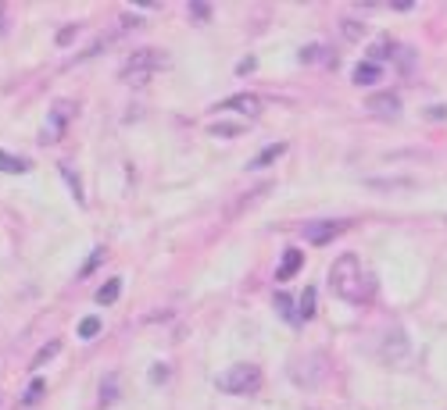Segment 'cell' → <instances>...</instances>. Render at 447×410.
Segmentation results:
<instances>
[{"mask_svg": "<svg viewBox=\"0 0 447 410\" xmlns=\"http://www.w3.org/2000/svg\"><path fill=\"white\" fill-rule=\"evenodd\" d=\"M104 257H108V250H104V246H97L94 254H89V261L82 264V271H79V275H82V278H86V275H94V271H97V264H101Z\"/></svg>", "mask_w": 447, "mask_h": 410, "instance_id": "cell-19", "label": "cell"}, {"mask_svg": "<svg viewBox=\"0 0 447 410\" xmlns=\"http://www.w3.org/2000/svg\"><path fill=\"white\" fill-rule=\"evenodd\" d=\"M61 175H65V179H68V185H72V193H75V200H79V204H82V189H79V179H75V175H72V168H68V165H61Z\"/></svg>", "mask_w": 447, "mask_h": 410, "instance_id": "cell-24", "label": "cell"}, {"mask_svg": "<svg viewBox=\"0 0 447 410\" xmlns=\"http://www.w3.org/2000/svg\"><path fill=\"white\" fill-rule=\"evenodd\" d=\"M344 229H347V222H315V225H305V239L312 246H325V243H333Z\"/></svg>", "mask_w": 447, "mask_h": 410, "instance_id": "cell-6", "label": "cell"}, {"mask_svg": "<svg viewBox=\"0 0 447 410\" xmlns=\"http://www.w3.org/2000/svg\"><path fill=\"white\" fill-rule=\"evenodd\" d=\"M330 286L340 300L347 303H362L372 296V278L362 271V261H358L354 254H340L330 268Z\"/></svg>", "mask_w": 447, "mask_h": 410, "instance_id": "cell-1", "label": "cell"}, {"mask_svg": "<svg viewBox=\"0 0 447 410\" xmlns=\"http://www.w3.org/2000/svg\"><path fill=\"white\" fill-rule=\"evenodd\" d=\"M379 65H372V61H362V65L354 68V82L358 86H372V82H379Z\"/></svg>", "mask_w": 447, "mask_h": 410, "instance_id": "cell-11", "label": "cell"}, {"mask_svg": "<svg viewBox=\"0 0 447 410\" xmlns=\"http://www.w3.org/2000/svg\"><path fill=\"white\" fill-rule=\"evenodd\" d=\"M212 132H215V136H236V132H240V129H236V125H215Z\"/></svg>", "mask_w": 447, "mask_h": 410, "instance_id": "cell-26", "label": "cell"}, {"mask_svg": "<svg viewBox=\"0 0 447 410\" xmlns=\"http://www.w3.org/2000/svg\"><path fill=\"white\" fill-rule=\"evenodd\" d=\"M276 307H279V314H283V318H286L290 325H297V321H301V318H297V310H293V303H290V296H286V293H276Z\"/></svg>", "mask_w": 447, "mask_h": 410, "instance_id": "cell-16", "label": "cell"}, {"mask_svg": "<svg viewBox=\"0 0 447 410\" xmlns=\"http://www.w3.org/2000/svg\"><path fill=\"white\" fill-rule=\"evenodd\" d=\"M168 378V364H154V371H151V382H165Z\"/></svg>", "mask_w": 447, "mask_h": 410, "instance_id": "cell-25", "label": "cell"}, {"mask_svg": "<svg viewBox=\"0 0 447 410\" xmlns=\"http://www.w3.org/2000/svg\"><path fill=\"white\" fill-rule=\"evenodd\" d=\"M190 18L204 25L207 18H212V4H200V0H197V4H190Z\"/></svg>", "mask_w": 447, "mask_h": 410, "instance_id": "cell-21", "label": "cell"}, {"mask_svg": "<svg viewBox=\"0 0 447 410\" xmlns=\"http://www.w3.org/2000/svg\"><path fill=\"white\" fill-rule=\"evenodd\" d=\"M118 296H122V278H108L104 286L97 289V303H101V307H111Z\"/></svg>", "mask_w": 447, "mask_h": 410, "instance_id": "cell-9", "label": "cell"}, {"mask_svg": "<svg viewBox=\"0 0 447 410\" xmlns=\"http://www.w3.org/2000/svg\"><path fill=\"white\" fill-rule=\"evenodd\" d=\"M297 307H301V310H297V318H301V321L315 318V289H312V286L301 293V300H297Z\"/></svg>", "mask_w": 447, "mask_h": 410, "instance_id": "cell-13", "label": "cell"}, {"mask_svg": "<svg viewBox=\"0 0 447 410\" xmlns=\"http://www.w3.org/2000/svg\"><path fill=\"white\" fill-rule=\"evenodd\" d=\"M215 386L229 396H251L261 389V367L258 364H233L229 371H222L215 378Z\"/></svg>", "mask_w": 447, "mask_h": 410, "instance_id": "cell-3", "label": "cell"}, {"mask_svg": "<svg viewBox=\"0 0 447 410\" xmlns=\"http://www.w3.org/2000/svg\"><path fill=\"white\" fill-rule=\"evenodd\" d=\"M365 111L376 114V118H397L401 114V100H397V93H372V97L365 100Z\"/></svg>", "mask_w": 447, "mask_h": 410, "instance_id": "cell-7", "label": "cell"}, {"mask_svg": "<svg viewBox=\"0 0 447 410\" xmlns=\"http://www.w3.org/2000/svg\"><path fill=\"white\" fill-rule=\"evenodd\" d=\"M215 111H236V114L258 118V114H261V97H254V93H236V97L215 104Z\"/></svg>", "mask_w": 447, "mask_h": 410, "instance_id": "cell-5", "label": "cell"}, {"mask_svg": "<svg viewBox=\"0 0 447 410\" xmlns=\"http://www.w3.org/2000/svg\"><path fill=\"white\" fill-rule=\"evenodd\" d=\"M430 118H437V121L447 118V107H430Z\"/></svg>", "mask_w": 447, "mask_h": 410, "instance_id": "cell-28", "label": "cell"}, {"mask_svg": "<svg viewBox=\"0 0 447 410\" xmlns=\"http://www.w3.org/2000/svg\"><path fill=\"white\" fill-rule=\"evenodd\" d=\"M75 114V104L72 100H54V107L47 111V121H43V132H40V143H57L65 136L68 121Z\"/></svg>", "mask_w": 447, "mask_h": 410, "instance_id": "cell-4", "label": "cell"}, {"mask_svg": "<svg viewBox=\"0 0 447 410\" xmlns=\"http://www.w3.org/2000/svg\"><path fill=\"white\" fill-rule=\"evenodd\" d=\"M115 400H118V374H108L101 386V407H111Z\"/></svg>", "mask_w": 447, "mask_h": 410, "instance_id": "cell-14", "label": "cell"}, {"mask_svg": "<svg viewBox=\"0 0 447 410\" xmlns=\"http://www.w3.org/2000/svg\"><path fill=\"white\" fill-rule=\"evenodd\" d=\"M57 350H61V342H57V339H50V342L43 346V350H40V354L33 357V367H43V364H47V360H50L54 354H57Z\"/></svg>", "mask_w": 447, "mask_h": 410, "instance_id": "cell-18", "label": "cell"}, {"mask_svg": "<svg viewBox=\"0 0 447 410\" xmlns=\"http://www.w3.org/2000/svg\"><path fill=\"white\" fill-rule=\"evenodd\" d=\"M0 172H8V175H22V172H29V161H25V157L8 153V150H0Z\"/></svg>", "mask_w": 447, "mask_h": 410, "instance_id": "cell-12", "label": "cell"}, {"mask_svg": "<svg viewBox=\"0 0 447 410\" xmlns=\"http://www.w3.org/2000/svg\"><path fill=\"white\" fill-rule=\"evenodd\" d=\"M161 68H168V54L147 47V50H133L126 57V65H122V72H118V79L129 82V86H143L147 79H151L154 72H161Z\"/></svg>", "mask_w": 447, "mask_h": 410, "instance_id": "cell-2", "label": "cell"}, {"mask_svg": "<svg viewBox=\"0 0 447 410\" xmlns=\"http://www.w3.org/2000/svg\"><path fill=\"white\" fill-rule=\"evenodd\" d=\"M43 393H47V382H43V378H33V386L25 389L22 403H25V407H33V403H40V396H43Z\"/></svg>", "mask_w": 447, "mask_h": 410, "instance_id": "cell-15", "label": "cell"}, {"mask_svg": "<svg viewBox=\"0 0 447 410\" xmlns=\"http://www.w3.org/2000/svg\"><path fill=\"white\" fill-rule=\"evenodd\" d=\"M322 54H325V50H322L318 43H315V47H305V50H301V65H315Z\"/></svg>", "mask_w": 447, "mask_h": 410, "instance_id": "cell-22", "label": "cell"}, {"mask_svg": "<svg viewBox=\"0 0 447 410\" xmlns=\"http://www.w3.org/2000/svg\"><path fill=\"white\" fill-rule=\"evenodd\" d=\"M301 264H305V254H301V250H286V254H283V264H279V271H276V282H290L297 271H301Z\"/></svg>", "mask_w": 447, "mask_h": 410, "instance_id": "cell-8", "label": "cell"}, {"mask_svg": "<svg viewBox=\"0 0 447 410\" xmlns=\"http://www.w3.org/2000/svg\"><path fill=\"white\" fill-rule=\"evenodd\" d=\"M75 36H79V25H68V29H61V33H57V47H68Z\"/></svg>", "mask_w": 447, "mask_h": 410, "instance_id": "cell-23", "label": "cell"}, {"mask_svg": "<svg viewBox=\"0 0 447 410\" xmlns=\"http://www.w3.org/2000/svg\"><path fill=\"white\" fill-rule=\"evenodd\" d=\"M254 65H258V61H254V57H247V61H240V65H236V72L247 75V72H254Z\"/></svg>", "mask_w": 447, "mask_h": 410, "instance_id": "cell-27", "label": "cell"}, {"mask_svg": "<svg viewBox=\"0 0 447 410\" xmlns=\"http://www.w3.org/2000/svg\"><path fill=\"white\" fill-rule=\"evenodd\" d=\"M340 25H344V36H347V40H362V36H365V25L354 22V18H344Z\"/></svg>", "mask_w": 447, "mask_h": 410, "instance_id": "cell-20", "label": "cell"}, {"mask_svg": "<svg viewBox=\"0 0 447 410\" xmlns=\"http://www.w3.org/2000/svg\"><path fill=\"white\" fill-rule=\"evenodd\" d=\"M8 33V18H4V8H0V36Z\"/></svg>", "mask_w": 447, "mask_h": 410, "instance_id": "cell-29", "label": "cell"}, {"mask_svg": "<svg viewBox=\"0 0 447 410\" xmlns=\"http://www.w3.org/2000/svg\"><path fill=\"white\" fill-rule=\"evenodd\" d=\"M101 335V318H82L79 321V339H97Z\"/></svg>", "mask_w": 447, "mask_h": 410, "instance_id": "cell-17", "label": "cell"}, {"mask_svg": "<svg viewBox=\"0 0 447 410\" xmlns=\"http://www.w3.org/2000/svg\"><path fill=\"white\" fill-rule=\"evenodd\" d=\"M286 153V143H272V146H265L254 161L247 165V168H265V165H272V161H279V157Z\"/></svg>", "mask_w": 447, "mask_h": 410, "instance_id": "cell-10", "label": "cell"}]
</instances>
